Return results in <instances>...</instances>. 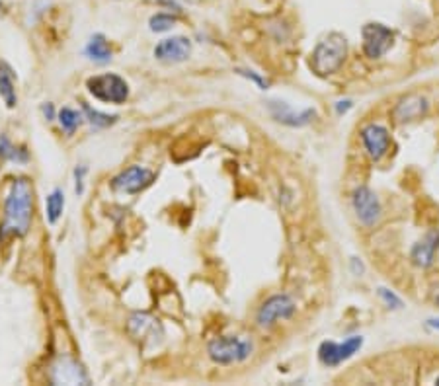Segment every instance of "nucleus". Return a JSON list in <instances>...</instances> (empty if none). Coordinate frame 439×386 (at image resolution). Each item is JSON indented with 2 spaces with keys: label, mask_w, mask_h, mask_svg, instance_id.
Masks as SVG:
<instances>
[{
  "label": "nucleus",
  "mask_w": 439,
  "mask_h": 386,
  "mask_svg": "<svg viewBox=\"0 0 439 386\" xmlns=\"http://www.w3.org/2000/svg\"><path fill=\"white\" fill-rule=\"evenodd\" d=\"M33 189L26 178L14 179L10 193L4 205V223L0 227V238L24 236L31 225Z\"/></svg>",
  "instance_id": "f257e3e1"
},
{
  "label": "nucleus",
  "mask_w": 439,
  "mask_h": 386,
  "mask_svg": "<svg viewBox=\"0 0 439 386\" xmlns=\"http://www.w3.org/2000/svg\"><path fill=\"white\" fill-rule=\"evenodd\" d=\"M346 55H348V41L342 33L332 31L320 41L317 49L312 51L310 69L314 70L319 77H328L344 65Z\"/></svg>",
  "instance_id": "f03ea898"
},
{
  "label": "nucleus",
  "mask_w": 439,
  "mask_h": 386,
  "mask_svg": "<svg viewBox=\"0 0 439 386\" xmlns=\"http://www.w3.org/2000/svg\"><path fill=\"white\" fill-rule=\"evenodd\" d=\"M207 351L215 363L229 365V363L244 361L252 353V344L242 337H217L211 341Z\"/></svg>",
  "instance_id": "7ed1b4c3"
},
{
  "label": "nucleus",
  "mask_w": 439,
  "mask_h": 386,
  "mask_svg": "<svg viewBox=\"0 0 439 386\" xmlns=\"http://www.w3.org/2000/svg\"><path fill=\"white\" fill-rule=\"evenodd\" d=\"M88 92L94 98L108 102V104H123L129 96V86L127 82L118 77V74H100L92 77L86 82Z\"/></svg>",
  "instance_id": "20e7f679"
},
{
  "label": "nucleus",
  "mask_w": 439,
  "mask_h": 386,
  "mask_svg": "<svg viewBox=\"0 0 439 386\" xmlns=\"http://www.w3.org/2000/svg\"><path fill=\"white\" fill-rule=\"evenodd\" d=\"M361 35H363V51L371 59L383 57L392 47V41H394V33L387 26L377 24V22L365 24L361 30Z\"/></svg>",
  "instance_id": "39448f33"
},
{
  "label": "nucleus",
  "mask_w": 439,
  "mask_h": 386,
  "mask_svg": "<svg viewBox=\"0 0 439 386\" xmlns=\"http://www.w3.org/2000/svg\"><path fill=\"white\" fill-rule=\"evenodd\" d=\"M363 346V337L353 336L346 339L344 344H334V341H324L322 346L319 347V359L328 367H336L340 363H344L346 359L358 353L360 347Z\"/></svg>",
  "instance_id": "423d86ee"
},
{
  "label": "nucleus",
  "mask_w": 439,
  "mask_h": 386,
  "mask_svg": "<svg viewBox=\"0 0 439 386\" xmlns=\"http://www.w3.org/2000/svg\"><path fill=\"white\" fill-rule=\"evenodd\" d=\"M154 179V174L147 168L141 166H131V168L123 170L121 174H118L111 186L115 191H123V193H139L141 189L149 188Z\"/></svg>",
  "instance_id": "0eeeda50"
},
{
  "label": "nucleus",
  "mask_w": 439,
  "mask_h": 386,
  "mask_svg": "<svg viewBox=\"0 0 439 386\" xmlns=\"http://www.w3.org/2000/svg\"><path fill=\"white\" fill-rule=\"evenodd\" d=\"M353 211L361 225L373 227L381 217V203L369 188H358L353 193Z\"/></svg>",
  "instance_id": "6e6552de"
},
{
  "label": "nucleus",
  "mask_w": 439,
  "mask_h": 386,
  "mask_svg": "<svg viewBox=\"0 0 439 386\" xmlns=\"http://www.w3.org/2000/svg\"><path fill=\"white\" fill-rule=\"evenodd\" d=\"M295 312V303L287 295H276L268 298L258 312L260 326H273L281 318H289Z\"/></svg>",
  "instance_id": "1a4fd4ad"
},
{
  "label": "nucleus",
  "mask_w": 439,
  "mask_h": 386,
  "mask_svg": "<svg viewBox=\"0 0 439 386\" xmlns=\"http://www.w3.org/2000/svg\"><path fill=\"white\" fill-rule=\"evenodd\" d=\"M51 378L55 385H88L90 383L84 369L70 357H63L53 365Z\"/></svg>",
  "instance_id": "9d476101"
},
{
  "label": "nucleus",
  "mask_w": 439,
  "mask_h": 386,
  "mask_svg": "<svg viewBox=\"0 0 439 386\" xmlns=\"http://www.w3.org/2000/svg\"><path fill=\"white\" fill-rule=\"evenodd\" d=\"M191 53V43L188 38H168L162 40L154 47V57L162 63H182L190 57Z\"/></svg>",
  "instance_id": "9b49d317"
},
{
  "label": "nucleus",
  "mask_w": 439,
  "mask_h": 386,
  "mask_svg": "<svg viewBox=\"0 0 439 386\" xmlns=\"http://www.w3.org/2000/svg\"><path fill=\"white\" fill-rule=\"evenodd\" d=\"M361 139L373 160H381L389 150V131L381 125H367L361 131Z\"/></svg>",
  "instance_id": "f8f14e48"
},
{
  "label": "nucleus",
  "mask_w": 439,
  "mask_h": 386,
  "mask_svg": "<svg viewBox=\"0 0 439 386\" xmlns=\"http://www.w3.org/2000/svg\"><path fill=\"white\" fill-rule=\"evenodd\" d=\"M428 111V102L420 96H408L402 98L397 104V108L392 109V119L397 123H406V121H414V119L422 118Z\"/></svg>",
  "instance_id": "ddd939ff"
},
{
  "label": "nucleus",
  "mask_w": 439,
  "mask_h": 386,
  "mask_svg": "<svg viewBox=\"0 0 439 386\" xmlns=\"http://www.w3.org/2000/svg\"><path fill=\"white\" fill-rule=\"evenodd\" d=\"M439 248V232H429L426 238H422L412 250V262L418 268H428L433 264V257Z\"/></svg>",
  "instance_id": "4468645a"
},
{
  "label": "nucleus",
  "mask_w": 439,
  "mask_h": 386,
  "mask_svg": "<svg viewBox=\"0 0 439 386\" xmlns=\"http://www.w3.org/2000/svg\"><path fill=\"white\" fill-rule=\"evenodd\" d=\"M127 328H129L131 336L135 337V339L162 336V326L159 324V320H154L149 314H133L129 318Z\"/></svg>",
  "instance_id": "2eb2a0df"
},
{
  "label": "nucleus",
  "mask_w": 439,
  "mask_h": 386,
  "mask_svg": "<svg viewBox=\"0 0 439 386\" xmlns=\"http://www.w3.org/2000/svg\"><path fill=\"white\" fill-rule=\"evenodd\" d=\"M271 111H273V118L278 119V121L285 123V125H293V127L307 125L310 119L314 118V111L312 109H305L301 113H295L285 104H276V102H271Z\"/></svg>",
  "instance_id": "dca6fc26"
},
{
  "label": "nucleus",
  "mask_w": 439,
  "mask_h": 386,
  "mask_svg": "<svg viewBox=\"0 0 439 386\" xmlns=\"http://www.w3.org/2000/svg\"><path fill=\"white\" fill-rule=\"evenodd\" d=\"M0 96L8 108H14L18 102L16 88H14V72L6 63H0Z\"/></svg>",
  "instance_id": "f3484780"
},
{
  "label": "nucleus",
  "mask_w": 439,
  "mask_h": 386,
  "mask_svg": "<svg viewBox=\"0 0 439 386\" xmlns=\"http://www.w3.org/2000/svg\"><path fill=\"white\" fill-rule=\"evenodd\" d=\"M86 55L96 63H108L111 59V49L104 35H94L86 45Z\"/></svg>",
  "instance_id": "a211bd4d"
},
{
  "label": "nucleus",
  "mask_w": 439,
  "mask_h": 386,
  "mask_svg": "<svg viewBox=\"0 0 439 386\" xmlns=\"http://www.w3.org/2000/svg\"><path fill=\"white\" fill-rule=\"evenodd\" d=\"M45 205H47V218H49L51 225H55L59 217L63 215V209H65V195L61 189H55L53 193L47 195L45 199Z\"/></svg>",
  "instance_id": "6ab92c4d"
},
{
  "label": "nucleus",
  "mask_w": 439,
  "mask_h": 386,
  "mask_svg": "<svg viewBox=\"0 0 439 386\" xmlns=\"http://www.w3.org/2000/svg\"><path fill=\"white\" fill-rule=\"evenodd\" d=\"M0 159L12 160V162H26L28 160V150L16 149L6 135L0 137Z\"/></svg>",
  "instance_id": "aec40b11"
},
{
  "label": "nucleus",
  "mask_w": 439,
  "mask_h": 386,
  "mask_svg": "<svg viewBox=\"0 0 439 386\" xmlns=\"http://www.w3.org/2000/svg\"><path fill=\"white\" fill-rule=\"evenodd\" d=\"M82 111H84L86 119L90 121V125H94V127H110L118 119V115H108V113H100V111L92 109L88 104H82Z\"/></svg>",
  "instance_id": "412c9836"
},
{
  "label": "nucleus",
  "mask_w": 439,
  "mask_h": 386,
  "mask_svg": "<svg viewBox=\"0 0 439 386\" xmlns=\"http://www.w3.org/2000/svg\"><path fill=\"white\" fill-rule=\"evenodd\" d=\"M59 123L67 133H72L82 123V115H80L79 111H74V109L63 108L59 111Z\"/></svg>",
  "instance_id": "4be33fe9"
},
{
  "label": "nucleus",
  "mask_w": 439,
  "mask_h": 386,
  "mask_svg": "<svg viewBox=\"0 0 439 386\" xmlns=\"http://www.w3.org/2000/svg\"><path fill=\"white\" fill-rule=\"evenodd\" d=\"M174 22H176V18L172 16V14H154L152 18H150V31H157V33H160V31H168L172 26H174Z\"/></svg>",
  "instance_id": "5701e85b"
},
{
  "label": "nucleus",
  "mask_w": 439,
  "mask_h": 386,
  "mask_svg": "<svg viewBox=\"0 0 439 386\" xmlns=\"http://www.w3.org/2000/svg\"><path fill=\"white\" fill-rule=\"evenodd\" d=\"M379 295L381 298L389 305L390 308H400L402 307V300H400L394 293H390V291H387V289H379Z\"/></svg>",
  "instance_id": "b1692460"
},
{
  "label": "nucleus",
  "mask_w": 439,
  "mask_h": 386,
  "mask_svg": "<svg viewBox=\"0 0 439 386\" xmlns=\"http://www.w3.org/2000/svg\"><path fill=\"white\" fill-rule=\"evenodd\" d=\"M237 72H239V74H242V77H246V79L254 80V82H256V84H260V86H262V88H266V86H268V82H264V80L260 79V77H256V74H254V72H250V70H242V69H239V70H237Z\"/></svg>",
  "instance_id": "393cba45"
},
{
  "label": "nucleus",
  "mask_w": 439,
  "mask_h": 386,
  "mask_svg": "<svg viewBox=\"0 0 439 386\" xmlns=\"http://www.w3.org/2000/svg\"><path fill=\"white\" fill-rule=\"evenodd\" d=\"M84 174H86V168H82V166L74 170V176H77V193H79V195L84 191V188H82V176H84Z\"/></svg>",
  "instance_id": "a878e982"
},
{
  "label": "nucleus",
  "mask_w": 439,
  "mask_h": 386,
  "mask_svg": "<svg viewBox=\"0 0 439 386\" xmlns=\"http://www.w3.org/2000/svg\"><path fill=\"white\" fill-rule=\"evenodd\" d=\"M157 2H160V4H166V6H168V8H172V10L180 12V6L176 4V0H157Z\"/></svg>",
  "instance_id": "bb28decb"
},
{
  "label": "nucleus",
  "mask_w": 439,
  "mask_h": 386,
  "mask_svg": "<svg viewBox=\"0 0 439 386\" xmlns=\"http://www.w3.org/2000/svg\"><path fill=\"white\" fill-rule=\"evenodd\" d=\"M349 108H351V102H349V99H346V102H338V106H336L338 113H344V111H348Z\"/></svg>",
  "instance_id": "cd10ccee"
},
{
  "label": "nucleus",
  "mask_w": 439,
  "mask_h": 386,
  "mask_svg": "<svg viewBox=\"0 0 439 386\" xmlns=\"http://www.w3.org/2000/svg\"><path fill=\"white\" fill-rule=\"evenodd\" d=\"M43 113H45V118L47 119H53V106L51 104H43Z\"/></svg>",
  "instance_id": "c85d7f7f"
},
{
  "label": "nucleus",
  "mask_w": 439,
  "mask_h": 386,
  "mask_svg": "<svg viewBox=\"0 0 439 386\" xmlns=\"http://www.w3.org/2000/svg\"><path fill=\"white\" fill-rule=\"evenodd\" d=\"M428 324H429V326H431V328H436V330H439V318H431V320H429Z\"/></svg>",
  "instance_id": "c756f323"
},
{
  "label": "nucleus",
  "mask_w": 439,
  "mask_h": 386,
  "mask_svg": "<svg viewBox=\"0 0 439 386\" xmlns=\"http://www.w3.org/2000/svg\"><path fill=\"white\" fill-rule=\"evenodd\" d=\"M438 385H439V378H438Z\"/></svg>",
  "instance_id": "7c9ffc66"
}]
</instances>
